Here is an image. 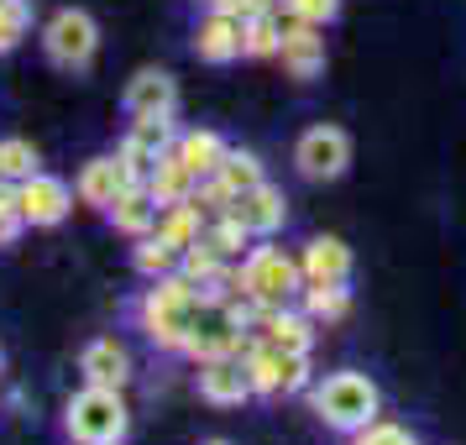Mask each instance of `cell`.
Masks as SVG:
<instances>
[{
    "mask_svg": "<svg viewBox=\"0 0 466 445\" xmlns=\"http://www.w3.org/2000/svg\"><path fill=\"white\" fill-rule=\"evenodd\" d=\"M127 189H131V178H127V168H121L116 152H110V157H89L85 168H79V178H74L79 205H89V210H100V215H106Z\"/></svg>",
    "mask_w": 466,
    "mask_h": 445,
    "instance_id": "e0dca14e",
    "label": "cell"
},
{
    "mask_svg": "<svg viewBox=\"0 0 466 445\" xmlns=\"http://www.w3.org/2000/svg\"><path fill=\"white\" fill-rule=\"evenodd\" d=\"M127 142H137V147L152 152V157H163V152L178 142V126H173V116H137L127 126Z\"/></svg>",
    "mask_w": 466,
    "mask_h": 445,
    "instance_id": "83f0119b",
    "label": "cell"
},
{
    "mask_svg": "<svg viewBox=\"0 0 466 445\" xmlns=\"http://www.w3.org/2000/svg\"><path fill=\"white\" fill-rule=\"evenodd\" d=\"M194 58L210 68H226L241 58V16H226V11H199L194 22Z\"/></svg>",
    "mask_w": 466,
    "mask_h": 445,
    "instance_id": "2e32d148",
    "label": "cell"
},
{
    "mask_svg": "<svg viewBox=\"0 0 466 445\" xmlns=\"http://www.w3.org/2000/svg\"><path fill=\"white\" fill-rule=\"evenodd\" d=\"M194 388H199V399L210 403V409H241L247 399H257L252 378H247V367H241V357H210V361H199Z\"/></svg>",
    "mask_w": 466,
    "mask_h": 445,
    "instance_id": "8fae6325",
    "label": "cell"
},
{
    "mask_svg": "<svg viewBox=\"0 0 466 445\" xmlns=\"http://www.w3.org/2000/svg\"><path fill=\"white\" fill-rule=\"evenodd\" d=\"M0 372H5V346H0Z\"/></svg>",
    "mask_w": 466,
    "mask_h": 445,
    "instance_id": "d590c367",
    "label": "cell"
},
{
    "mask_svg": "<svg viewBox=\"0 0 466 445\" xmlns=\"http://www.w3.org/2000/svg\"><path fill=\"white\" fill-rule=\"evenodd\" d=\"M106 220L121 236H131V241H137V236H147L152 226H157V199L147 194V184H131V189L106 210Z\"/></svg>",
    "mask_w": 466,
    "mask_h": 445,
    "instance_id": "44dd1931",
    "label": "cell"
},
{
    "mask_svg": "<svg viewBox=\"0 0 466 445\" xmlns=\"http://www.w3.org/2000/svg\"><path fill=\"white\" fill-rule=\"evenodd\" d=\"M127 116H178V79L168 68H137L127 79V95H121Z\"/></svg>",
    "mask_w": 466,
    "mask_h": 445,
    "instance_id": "5bb4252c",
    "label": "cell"
},
{
    "mask_svg": "<svg viewBox=\"0 0 466 445\" xmlns=\"http://www.w3.org/2000/svg\"><path fill=\"white\" fill-rule=\"evenodd\" d=\"M95 53H100V26L89 11L79 5H64V11H53L43 22V58L53 68H64V74H85L95 64Z\"/></svg>",
    "mask_w": 466,
    "mask_h": 445,
    "instance_id": "8992f818",
    "label": "cell"
},
{
    "mask_svg": "<svg viewBox=\"0 0 466 445\" xmlns=\"http://www.w3.org/2000/svg\"><path fill=\"white\" fill-rule=\"evenodd\" d=\"M241 367L252 378V393L257 399H294L309 388V357H294V351H278L268 340H257L241 351Z\"/></svg>",
    "mask_w": 466,
    "mask_h": 445,
    "instance_id": "52a82bcc",
    "label": "cell"
},
{
    "mask_svg": "<svg viewBox=\"0 0 466 445\" xmlns=\"http://www.w3.org/2000/svg\"><path fill=\"white\" fill-rule=\"evenodd\" d=\"M231 288L247 294L252 304H262V309H283L304 288V268H299L294 252L273 247V236H268V241H252L241 252V262L231 268Z\"/></svg>",
    "mask_w": 466,
    "mask_h": 445,
    "instance_id": "3957f363",
    "label": "cell"
},
{
    "mask_svg": "<svg viewBox=\"0 0 466 445\" xmlns=\"http://www.w3.org/2000/svg\"><path fill=\"white\" fill-rule=\"evenodd\" d=\"M152 231L163 236V241H173V247H194V241L205 236V215H199L194 199H184V205H163Z\"/></svg>",
    "mask_w": 466,
    "mask_h": 445,
    "instance_id": "d4e9b609",
    "label": "cell"
},
{
    "mask_svg": "<svg viewBox=\"0 0 466 445\" xmlns=\"http://www.w3.org/2000/svg\"><path fill=\"white\" fill-rule=\"evenodd\" d=\"M294 168H299V178H309V184H336L340 173L351 168V137H346V126L319 121V126L299 131Z\"/></svg>",
    "mask_w": 466,
    "mask_h": 445,
    "instance_id": "ba28073f",
    "label": "cell"
},
{
    "mask_svg": "<svg viewBox=\"0 0 466 445\" xmlns=\"http://www.w3.org/2000/svg\"><path fill=\"white\" fill-rule=\"evenodd\" d=\"M199 283H189L184 273H163V278H147V288L131 298V319L137 330L147 336L152 351L163 357H184V340H189V325H194V309H199Z\"/></svg>",
    "mask_w": 466,
    "mask_h": 445,
    "instance_id": "6da1fadb",
    "label": "cell"
},
{
    "mask_svg": "<svg viewBox=\"0 0 466 445\" xmlns=\"http://www.w3.org/2000/svg\"><path fill=\"white\" fill-rule=\"evenodd\" d=\"M231 215L252 231V241H268V236H278L283 226H289V194L278 189V184H252V189H241L231 199Z\"/></svg>",
    "mask_w": 466,
    "mask_h": 445,
    "instance_id": "30bf717a",
    "label": "cell"
},
{
    "mask_svg": "<svg viewBox=\"0 0 466 445\" xmlns=\"http://www.w3.org/2000/svg\"><path fill=\"white\" fill-rule=\"evenodd\" d=\"M173 152L184 157V168L194 173V178H210L220 163H226V152H231V142L220 137V131L210 126H189V131H178V142H173Z\"/></svg>",
    "mask_w": 466,
    "mask_h": 445,
    "instance_id": "d6986e66",
    "label": "cell"
},
{
    "mask_svg": "<svg viewBox=\"0 0 466 445\" xmlns=\"http://www.w3.org/2000/svg\"><path fill=\"white\" fill-rule=\"evenodd\" d=\"M289 22H309V26H330L340 16V0H278Z\"/></svg>",
    "mask_w": 466,
    "mask_h": 445,
    "instance_id": "836d02e7",
    "label": "cell"
},
{
    "mask_svg": "<svg viewBox=\"0 0 466 445\" xmlns=\"http://www.w3.org/2000/svg\"><path fill=\"white\" fill-rule=\"evenodd\" d=\"M220 178H226V184H231L236 194L241 189H252V184H262V178H268V173H262V157H257V152H247V147H231L226 152V163H220Z\"/></svg>",
    "mask_w": 466,
    "mask_h": 445,
    "instance_id": "f1b7e54d",
    "label": "cell"
},
{
    "mask_svg": "<svg viewBox=\"0 0 466 445\" xmlns=\"http://www.w3.org/2000/svg\"><path fill=\"white\" fill-rule=\"evenodd\" d=\"M278 58H283V74L299 79V85H309L325 74V26H309V22H283V47H278Z\"/></svg>",
    "mask_w": 466,
    "mask_h": 445,
    "instance_id": "4fadbf2b",
    "label": "cell"
},
{
    "mask_svg": "<svg viewBox=\"0 0 466 445\" xmlns=\"http://www.w3.org/2000/svg\"><path fill=\"white\" fill-rule=\"evenodd\" d=\"M346 445H420V435H414L409 424H399V420H372L367 430L346 435Z\"/></svg>",
    "mask_w": 466,
    "mask_h": 445,
    "instance_id": "4dcf8cb0",
    "label": "cell"
},
{
    "mask_svg": "<svg viewBox=\"0 0 466 445\" xmlns=\"http://www.w3.org/2000/svg\"><path fill=\"white\" fill-rule=\"evenodd\" d=\"M178 257H184V247L163 241L157 231H147V236H137V241H131V268H137V278L178 273Z\"/></svg>",
    "mask_w": 466,
    "mask_h": 445,
    "instance_id": "cb8c5ba5",
    "label": "cell"
},
{
    "mask_svg": "<svg viewBox=\"0 0 466 445\" xmlns=\"http://www.w3.org/2000/svg\"><path fill=\"white\" fill-rule=\"evenodd\" d=\"M257 340H268V346H278V351H294V357H309L319 340V325L299 304H283V309H262L252 325Z\"/></svg>",
    "mask_w": 466,
    "mask_h": 445,
    "instance_id": "7c38bea8",
    "label": "cell"
},
{
    "mask_svg": "<svg viewBox=\"0 0 466 445\" xmlns=\"http://www.w3.org/2000/svg\"><path fill=\"white\" fill-rule=\"evenodd\" d=\"M294 304L315 319V325H340V319L351 315V288H346V283H304Z\"/></svg>",
    "mask_w": 466,
    "mask_h": 445,
    "instance_id": "7402d4cb",
    "label": "cell"
},
{
    "mask_svg": "<svg viewBox=\"0 0 466 445\" xmlns=\"http://www.w3.org/2000/svg\"><path fill=\"white\" fill-rule=\"evenodd\" d=\"M22 231H26V215H22V199H16V184L0 178V247H16Z\"/></svg>",
    "mask_w": 466,
    "mask_h": 445,
    "instance_id": "d6a6232c",
    "label": "cell"
},
{
    "mask_svg": "<svg viewBox=\"0 0 466 445\" xmlns=\"http://www.w3.org/2000/svg\"><path fill=\"white\" fill-rule=\"evenodd\" d=\"M79 378L89 382V388H121L127 393L131 382V351L121 336H95L79 351Z\"/></svg>",
    "mask_w": 466,
    "mask_h": 445,
    "instance_id": "9a60e30c",
    "label": "cell"
},
{
    "mask_svg": "<svg viewBox=\"0 0 466 445\" xmlns=\"http://www.w3.org/2000/svg\"><path fill=\"white\" fill-rule=\"evenodd\" d=\"M131 409L121 388H79L64 403V440L68 445H127Z\"/></svg>",
    "mask_w": 466,
    "mask_h": 445,
    "instance_id": "277c9868",
    "label": "cell"
},
{
    "mask_svg": "<svg viewBox=\"0 0 466 445\" xmlns=\"http://www.w3.org/2000/svg\"><path fill=\"white\" fill-rule=\"evenodd\" d=\"M26 32H32V0H0V53L22 47Z\"/></svg>",
    "mask_w": 466,
    "mask_h": 445,
    "instance_id": "f546056e",
    "label": "cell"
},
{
    "mask_svg": "<svg viewBox=\"0 0 466 445\" xmlns=\"http://www.w3.org/2000/svg\"><path fill=\"white\" fill-rule=\"evenodd\" d=\"M32 173H43V152L32 147L26 137H0V178L5 184H22Z\"/></svg>",
    "mask_w": 466,
    "mask_h": 445,
    "instance_id": "484cf974",
    "label": "cell"
},
{
    "mask_svg": "<svg viewBox=\"0 0 466 445\" xmlns=\"http://www.w3.org/2000/svg\"><path fill=\"white\" fill-rule=\"evenodd\" d=\"M194 184H199V178L184 168V157H178L173 147L163 152V157L152 163V173H147V194L157 199V210H163V205H184V199H194Z\"/></svg>",
    "mask_w": 466,
    "mask_h": 445,
    "instance_id": "ffe728a7",
    "label": "cell"
},
{
    "mask_svg": "<svg viewBox=\"0 0 466 445\" xmlns=\"http://www.w3.org/2000/svg\"><path fill=\"white\" fill-rule=\"evenodd\" d=\"M16 199H22V215H26V231H53V226H64L68 210H74V184L58 178V173H32L16 184Z\"/></svg>",
    "mask_w": 466,
    "mask_h": 445,
    "instance_id": "9c48e42d",
    "label": "cell"
},
{
    "mask_svg": "<svg viewBox=\"0 0 466 445\" xmlns=\"http://www.w3.org/2000/svg\"><path fill=\"white\" fill-rule=\"evenodd\" d=\"M231 199H236V189L220 178V173H210V178H199V184H194V205H199V215H205V220L226 215V210H231Z\"/></svg>",
    "mask_w": 466,
    "mask_h": 445,
    "instance_id": "1f68e13d",
    "label": "cell"
},
{
    "mask_svg": "<svg viewBox=\"0 0 466 445\" xmlns=\"http://www.w3.org/2000/svg\"><path fill=\"white\" fill-rule=\"evenodd\" d=\"M309 409L325 430L336 435H357L372 420H382V388L367 372H325L319 382H309Z\"/></svg>",
    "mask_w": 466,
    "mask_h": 445,
    "instance_id": "7a4b0ae2",
    "label": "cell"
},
{
    "mask_svg": "<svg viewBox=\"0 0 466 445\" xmlns=\"http://www.w3.org/2000/svg\"><path fill=\"white\" fill-rule=\"evenodd\" d=\"M252 346V330L241 325L231 304V288L226 294H205L199 298V309H194V325H189V340H184V357L199 367V361L210 357H241Z\"/></svg>",
    "mask_w": 466,
    "mask_h": 445,
    "instance_id": "5b68a950",
    "label": "cell"
},
{
    "mask_svg": "<svg viewBox=\"0 0 466 445\" xmlns=\"http://www.w3.org/2000/svg\"><path fill=\"white\" fill-rule=\"evenodd\" d=\"M205 241H210L226 262H241V252L252 247V231H247L231 210H226V215H215V220H205Z\"/></svg>",
    "mask_w": 466,
    "mask_h": 445,
    "instance_id": "4316f807",
    "label": "cell"
},
{
    "mask_svg": "<svg viewBox=\"0 0 466 445\" xmlns=\"http://www.w3.org/2000/svg\"><path fill=\"white\" fill-rule=\"evenodd\" d=\"M199 445H231V440H220V435H215V440H199Z\"/></svg>",
    "mask_w": 466,
    "mask_h": 445,
    "instance_id": "e575fe53",
    "label": "cell"
},
{
    "mask_svg": "<svg viewBox=\"0 0 466 445\" xmlns=\"http://www.w3.org/2000/svg\"><path fill=\"white\" fill-rule=\"evenodd\" d=\"M299 268H304V283H351L357 257L340 236H309L299 252Z\"/></svg>",
    "mask_w": 466,
    "mask_h": 445,
    "instance_id": "ac0fdd59",
    "label": "cell"
},
{
    "mask_svg": "<svg viewBox=\"0 0 466 445\" xmlns=\"http://www.w3.org/2000/svg\"><path fill=\"white\" fill-rule=\"evenodd\" d=\"M278 47H283V16L278 11L241 16V58H278Z\"/></svg>",
    "mask_w": 466,
    "mask_h": 445,
    "instance_id": "603a6c76",
    "label": "cell"
}]
</instances>
